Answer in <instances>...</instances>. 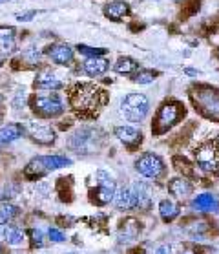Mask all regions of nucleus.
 <instances>
[{"label": "nucleus", "mask_w": 219, "mask_h": 254, "mask_svg": "<svg viewBox=\"0 0 219 254\" xmlns=\"http://www.w3.org/2000/svg\"><path fill=\"white\" fill-rule=\"evenodd\" d=\"M148 110H150V101L143 93H128L121 101V114L131 123H141L148 115Z\"/></svg>", "instance_id": "f257e3e1"}, {"label": "nucleus", "mask_w": 219, "mask_h": 254, "mask_svg": "<svg viewBox=\"0 0 219 254\" xmlns=\"http://www.w3.org/2000/svg\"><path fill=\"white\" fill-rule=\"evenodd\" d=\"M71 165V159L64 158V156H41V158L33 159L26 168L27 176H41V174H46L49 170H57V168H62V166H69Z\"/></svg>", "instance_id": "f03ea898"}, {"label": "nucleus", "mask_w": 219, "mask_h": 254, "mask_svg": "<svg viewBox=\"0 0 219 254\" xmlns=\"http://www.w3.org/2000/svg\"><path fill=\"white\" fill-rule=\"evenodd\" d=\"M192 97L203 114L212 119H219V92L212 88H199L196 93H192Z\"/></svg>", "instance_id": "7ed1b4c3"}, {"label": "nucleus", "mask_w": 219, "mask_h": 254, "mask_svg": "<svg viewBox=\"0 0 219 254\" xmlns=\"http://www.w3.org/2000/svg\"><path fill=\"white\" fill-rule=\"evenodd\" d=\"M103 92H97L93 86H88V84H82V86H77L73 95H71V104L75 106L77 110H91V108H97L99 104V95Z\"/></svg>", "instance_id": "20e7f679"}, {"label": "nucleus", "mask_w": 219, "mask_h": 254, "mask_svg": "<svg viewBox=\"0 0 219 254\" xmlns=\"http://www.w3.org/2000/svg\"><path fill=\"white\" fill-rule=\"evenodd\" d=\"M181 106L177 103H168V104H163L161 106V110L157 114V119H155V126H153V132L155 134H163L166 132L170 126L177 123V119L181 117Z\"/></svg>", "instance_id": "39448f33"}, {"label": "nucleus", "mask_w": 219, "mask_h": 254, "mask_svg": "<svg viewBox=\"0 0 219 254\" xmlns=\"http://www.w3.org/2000/svg\"><path fill=\"white\" fill-rule=\"evenodd\" d=\"M135 168L141 176H144V178L157 179L164 172V163L159 156L148 152V154H144V156H141V158L137 159Z\"/></svg>", "instance_id": "423d86ee"}, {"label": "nucleus", "mask_w": 219, "mask_h": 254, "mask_svg": "<svg viewBox=\"0 0 219 254\" xmlns=\"http://www.w3.org/2000/svg\"><path fill=\"white\" fill-rule=\"evenodd\" d=\"M97 185H99V188L95 192V199L99 205H106L110 201H113L117 192V183L110 174H106L104 170L97 172Z\"/></svg>", "instance_id": "0eeeda50"}, {"label": "nucleus", "mask_w": 219, "mask_h": 254, "mask_svg": "<svg viewBox=\"0 0 219 254\" xmlns=\"http://www.w3.org/2000/svg\"><path fill=\"white\" fill-rule=\"evenodd\" d=\"M33 110L46 117H55L64 112V104L57 95H37L33 99Z\"/></svg>", "instance_id": "6e6552de"}, {"label": "nucleus", "mask_w": 219, "mask_h": 254, "mask_svg": "<svg viewBox=\"0 0 219 254\" xmlns=\"http://www.w3.org/2000/svg\"><path fill=\"white\" fill-rule=\"evenodd\" d=\"M196 161L201 170L212 172L218 168V150L212 143L201 144L197 150H196Z\"/></svg>", "instance_id": "1a4fd4ad"}, {"label": "nucleus", "mask_w": 219, "mask_h": 254, "mask_svg": "<svg viewBox=\"0 0 219 254\" xmlns=\"http://www.w3.org/2000/svg\"><path fill=\"white\" fill-rule=\"evenodd\" d=\"M113 203H115V207L117 208H121V210L135 208L137 201H135V194H133V190H131V186H121V188L115 192Z\"/></svg>", "instance_id": "9d476101"}, {"label": "nucleus", "mask_w": 219, "mask_h": 254, "mask_svg": "<svg viewBox=\"0 0 219 254\" xmlns=\"http://www.w3.org/2000/svg\"><path fill=\"white\" fill-rule=\"evenodd\" d=\"M0 238L6 240V243L11 245V247H21L22 243H24V240H26V234L19 227L0 225Z\"/></svg>", "instance_id": "9b49d317"}, {"label": "nucleus", "mask_w": 219, "mask_h": 254, "mask_svg": "<svg viewBox=\"0 0 219 254\" xmlns=\"http://www.w3.org/2000/svg\"><path fill=\"white\" fill-rule=\"evenodd\" d=\"M48 55L55 64H68L73 59V49L68 44H53L48 48Z\"/></svg>", "instance_id": "f8f14e48"}, {"label": "nucleus", "mask_w": 219, "mask_h": 254, "mask_svg": "<svg viewBox=\"0 0 219 254\" xmlns=\"http://www.w3.org/2000/svg\"><path fill=\"white\" fill-rule=\"evenodd\" d=\"M110 68V62L103 57H91V59H86L84 64H82V69L88 73L89 77H99L106 73V69Z\"/></svg>", "instance_id": "ddd939ff"}, {"label": "nucleus", "mask_w": 219, "mask_h": 254, "mask_svg": "<svg viewBox=\"0 0 219 254\" xmlns=\"http://www.w3.org/2000/svg\"><path fill=\"white\" fill-rule=\"evenodd\" d=\"M115 138L119 139V141H123L124 144H137L141 143V132L137 130V128H133V126H130V124H123V126H117L115 128Z\"/></svg>", "instance_id": "4468645a"}, {"label": "nucleus", "mask_w": 219, "mask_h": 254, "mask_svg": "<svg viewBox=\"0 0 219 254\" xmlns=\"http://www.w3.org/2000/svg\"><path fill=\"white\" fill-rule=\"evenodd\" d=\"M29 134H31V138L37 141V143H42V144H49L55 141V132L48 126H41V124H35L31 123L29 124Z\"/></svg>", "instance_id": "2eb2a0df"}, {"label": "nucleus", "mask_w": 219, "mask_h": 254, "mask_svg": "<svg viewBox=\"0 0 219 254\" xmlns=\"http://www.w3.org/2000/svg\"><path fill=\"white\" fill-rule=\"evenodd\" d=\"M22 134H24V128L21 124H6V126H2L0 128V146L17 141L19 138H22Z\"/></svg>", "instance_id": "dca6fc26"}, {"label": "nucleus", "mask_w": 219, "mask_h": 254, "mask_svg": "<svg viewBox=\"0 0 219 254\" xmlns=\"http://www.w3.org/2000/svg\"><path fill=\"white\" fill-rule=\"evenodd\" d=\"M168 190H170L174 196H177V198L185 199L188 198L194 190V186L190 185V181H186L185 178H177V179H172L170 185H168Z\"/></svg>", "instance_id": "f3484780"}, {"label": "nucleus", "mask_w": 219, "mask_h": 254, "mask_svg": "<svg viewBox=\"0 0 219 254\" xmlns=\"http://www.w3.org/2000/svg\"><path fill=\"white\" fill-rule=\"evenodd\" d=\"M194 208H197L201 212H214V210H219L218 199L214 198L212 194H201V196H197V198L194 199Z\"/></svg>", "instance_id": "a211bd4d"}, {"label": "nucleus", "mask_w": 219, "mask_h": 254, "mask_svg": "<svg viewBox=\"0 0 219 254\" xmlns=\"http://www.w3.org/2000/svg\"><path fill=\"white\" fill-rule=\"evenodd\" d=\"M15 29L13 28H0V53H11L15 49Z\"/></svg>", "instance_id": "6ab92c4d"}, {"label": "nucleus", "mask_w": 219, "mask_h": 254, "mask_svg": "<svg viewBox=\"0 0 219 254\" xmlns=\"http://www.w3.org/2000/svg\"><path fill=\"white\" fill-rule=\"evenodd\" d=\"M37 88L41 90H61L62 88V83L53 75V73H49V71H42L37 75Z\"/></svg>", "instance_id": "aec40b11"}, {"label": "nucleus", "mask_w": 219, "mask_h": 254, "mask_svg": "<svg viewBox=\"0 0 219 254\" xmlns=\"http://www.w3.org/2000/svg\"><path fill=\"white\" fill-rule=\"evenodd\" d=\"M131 190L135 194L137 207L139 208H148V205H150V190H148V186L144 183H135L131 186Z\"/></svg>", "instance_id": "412c9836"}, {"label": "nucleus", "mask_w": 219, "mask_h": 254, "mask_svg": "<svg viewBox=\"0 0 219 254\" xmlns=\"http://www.w3.org/2000/svg\"><path fill=\"white\" fill-rule=\"evenodd\" d=\"M159 214L164 221H172L174 218L179 216V207L172 201V199H163L159 203Z\"/></svg>", "instance_id": "4be33fe9"}, {"label": "nucleus", "mask_w": 219, "mask_h": 254, "mask_svg": "<svg viewBox=\"0 0 219 254\" xmlns=\"http://www.w3.org/2000/svg\"><path fill=\"white\" fill-rule=\"evenodd\" d=\"M113 69H115L117 73H121V75H131L133 71L139 69V64H137L133 59H130V57H121V59L115 62Z\"/></svg>", "instance_id": "5701e85b"}, {"label": "nucleus", "mask_w": 219, "mask_h": 254, "mask_svg": "<svg viewBox=\"0 0 219 254\" xmlns=\"http://www.w3.org/2000/svg\"><path fill=\"white\" fill-rule=\"evenodd\" d=\"M104 13L108 15L110 19L119 21V19H123L124 15L128 13V4L126 2H110L106 9H104Z\"/></svg>", "instance_id": "b1692460"}, {"label": "nucleus", "mask_w": 219, "mask_h": 254, "mask_svg": "<svg viewBox=\"0 0 219 254\" xmlns=\"http://www.w3.org/2000/svg\"><path fill=\"white\" fill-rule=\"evenodd\" d=\"M21 208L13 203H2L0 205V225H7L15 216H19Z\"/></svg>", "instance_id": "393cba45"}, {"label": "nucleus", "mask_w": 219, "mask_h": 254, "mask_svg": "<svg viewBox=\"0 0 219 254\" xmlns=\"http://www.w3.org/2000/svg\"><path fill=\"white\" fill-rule=\"evenodd\" d=\"M133 81L139 84H150L155 81V73L150 71V69H139L135 75H133Z\"/></svg>", "instance_id": "a878e982"}, {"label": "nucleus", "mask_w": 219, "mask_h": 254, "mask_svg": "<svg viewBox=\"0 0 219 254\" xmlns=\"http://www.w3.org/2000/svg\"><path fill=\"white\" fill-rule=\"evenodd\" d=\"M79 53H82V55H88V59H91V57H99L103 55V53H106V49L103 48H88V46H79Z\"/></svg>", "instance_id": "bb28decb"}, {"label": "nucleus", "mask_w": 219, "mask_h": 254, "mask_svg": "<svg viewBox=\"0 0 219 254\" xmlns=\"http://www.w3.org/2000/svg\"><path fill=\"white\" fill-rule=\"evenodd\" d=\"M48 236H49V240L55 241V243H62V241L66 240L64 232H61L59 229H49V231H48Z\"/></svg>", "instance_id": "cd10ccee"}, {"label": "nucleus", "mask_w": 219, "mask_h": 254, "mask_svg": "<svg viewBox=\"0 0 219 254\" xmlns=\"http://www.w3.org/2000/svg\"><path fill=\"white\" fill-rule=\"evenodd\" d=\"M170 253H172V247L166 245V243H164V245H159V247L153 251V254H170Z\"/></svg>", "instance_id": "c85d7f7f"}, {"label": "nucleus", "mask_w": 219, "mask_h": 254, "mask_svg": "<svg viewBox=\"0 0 219 254\" xmlns=\"http://www.w3.org/2000/svg\"><path fill=\"white\" fill-rule=\"evenodd\" d=\"M31 236H33L35 243L41 247V245H42V232H41V231H33V232H31Z\"/></svg>", "instance_id": "c756f323"}, {"label": "nucleus", "mask_w": 219, "mask_h": 254, "mask_svg": "<svg viewBox=\"0 0 219 254\" xmlns=\"http://www.w3.org/2000/svg\"><path fill=\"white\" fill-rule=\"evenodd\" d=\"M33 11H31V13H24V15H19V21H27V19H31V17H33Z\"/></svg>", "instance_id": "7c9ffc66"}, {"label": "nucleus", "mask_w": 219, "mask_h": 254, "mask_svg": "<svg viewBox=\"0 0 219 254\" xmlns=\"http://www.w3.org/2000/svg\"><path fill=\"white\" fill-rule=\"evenodd\" d=\"M188 75H199V71H196V69H185Z\"/></svg>", "instance_id": "2f4dec72"}, {"label": "nucleus", "mask_w": 219, "mask_h": 254, "mask_svg": "<svg viewBox=\"0 0 219 254\" xmlns=\"http://www.w3.org/2000/svg\"><path fill=\"white\" fill-rule=\"evenodd\" d=\"M181 254H196V253H192V251H185V253H181Z\"/></svg>", "instance_id": "473e14b6"}, {"label": "nucleus", "mask_w": 219, "mask_h": 254, "mask_svg": "<svg viewBox=\"0 0 219 254\" xmlns=\"http://www.w3.org/2000/svg\"><path fill=\"white\" fill-rule=\"evenodd\" d=\"M0 254H2V247H0Z\"/></svg>", "instance_id": "72a5a7b5"}, {"label": "nucleus", "mask_w": 219, "mask_h": 254, "mask_svg": "<svg viewBox=\"0 0 219 254\" xmlns=\"http://www.w3.org/2000/svg\"><path fill=\"white\" fill-rule=\"evenodd\" d=\"M0 199H2V196H0Z\"/></svg>", "instance_id": "f704fd0d"}, {"label": "nucleus", "mask_w": 219, "mask_h": 254, "mask_svg": "<svg viewBox=\"0 0 219 254\" xmlns=\"http://www.w3.org/2000/svg\"><path fill=\"white\" fill-rule=\"evenodd\" d=\"M0 2H2V0H0Z\"/></svg>", "instance_id": "c9c22d12"}, {"label": "nucleus", "mask_w": 219, "mask_h": 254, "mask_svg": "<svg viewBox=\"0 0 219 254\" xmlns=\"http://www.w3.org/2000/svg\"><path fill=\"white\" fill-rule=\"evenodd\" d=\"M218 212H219V210H218Z\"/></svg>", "instance_id": "e433bc0d"}]
</instances>
